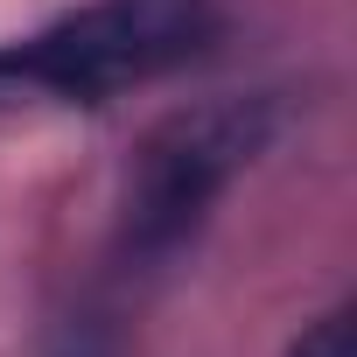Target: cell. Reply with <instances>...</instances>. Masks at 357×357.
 <instances>
[{"mask_svg":"<svg viewBox=\"0 0 357 357\" xmlns=\"http://www.w3.org/2000/svg\"><path fill=\"white\" fill-rule=\"evenodd\" d=\"M70 357H91V350H70Z\"/></svg>","mask_w":357,"mask_h":357,"instance_id":"cell-4","label":"cell"},{"mask_svg":"<svg viewBox=\"0 0 357 357\" xmlns=\"http://www.w3.org/2000/svg\"><path fill=\"white\" fill-rule=\"evenodd\" d=\"M273 126H280V105L266 91L168 112L133 147L126 204H119V252L133 266H168L175 252H190L218 197L273 147Z\"/></svg>","mask_w":357,"mask_h":357,"instance_id":"cell-2","label":"cell"},{"mask_svg":"<svg viewBox=\"0 0 357 357\" xmlns=\"http://www.w3.org/2000/svg\"><path fill=\"white\" fill-rule=\"evenodd\" d=\"M218 43L211 0H91V8L0 43V112L105 105L126 84L183 70Z\"/></svg>","mask_w":357,"mask_h":357,"instance_id":"cell-1","label":"cell"},{"mask_svg":"<svg viewBox=\"0 0 357 357\" xmlns=\"http://www.w3.org/2000/svg\"><path fill=\"white\" fill-rule=\"evenodd\" d=\"M287 357H357V308H350V301L322 308V315L287 343Z\"/></svg>","mask_w":357,"mask_h":357,"instance_id":"cell-3","label":"cell"}]
</instances>
